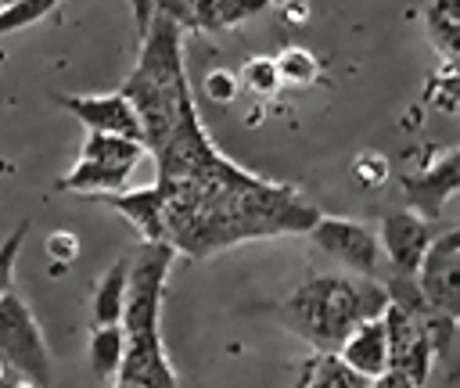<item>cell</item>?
<instances>
[{
    "mask_svg": "<svg viewBox=\"0 0 460 388\" xmlns=\"http://www.w3.org/2000/svg\"><path fill=\"white\" fill-rule=\"evenodd\" d=\"M151 158L165 241L176 255L212 259L244 241L309 234L320 219L316 205L295 183L266 180L230 162L201 126L198 104L183 111L172 137Z\"/></svg>",
    "mask_w": 460,
    "mask_h": 388,
    "instance_id": "1",
    "label": "cell"
},
{
    "mask_svg": "<svg viewBox=\"0 0 460 388\" xmlns=\"http://www.w3.org/2000/svg\"><path fill=\"white\" fill-rule=\"evenodd\" d=\"M122 93L140 115L147 154L158 151L180 126L183 111L194 108V90H190L187 65H183V25L180 22L155 11L147 32L140 36L137 65L122 79Z\"/></svg>",
    "mask_w": 460,
    "mask_h": 388,
    "instance_id": "2",
    "label": "cell"
},
{
    "mask_svg": "<svg viewBox=\"0 0 460 388\" xmlns=\"http://www.w3.org/2000/svg\"><path fill=\"white\" fill-rule=\"evenodd\" d=\"M172 255L176 248L158 241V244H144V251L129 262V284L122 305L126 356L115 381H129L140 388H176V370L162 345V302H165Z\"/></svg>",
    "mask_w": 460,
    "mask_h": 388,
    "instance_id": "3",
    "label": "cell"
},
{
    "mask_svg": "<svg viewBox=\"0 0 460 388\" xmlns=\"http://www.w3.org/2000/svg\"><path fill=\"white\" fill-rule=\"evenodd\" d=\"M388 309V287L377 277H309L280 302V320L316 345V352H338L349 331Z\"/></svg>",
    "mask_w": 460,
    "mask_h": 388,
    "instance_id": "4",
    "label": "cell"
},
{
    "mask_svg": "<svg viewBox=\"0 0 460 388\" xmlns=\"http://www.w3.org/2000/svg\"><path fill=\"white\" fill-rule=\"evenodd\" d=\"M147 147L129 137L115 133H86L75 165L58 180V190H75V194H111L122 190L129 172L140 165Z\"/></svg>",
    "mask_w": 460,
    "mask_h": 388,
    "instance_id": "5",
    "label": "cell"
},
{
    "mask_svg": "<svg viewBox=\"0 0 460 388\" xmlns=\"http://www.w3.org/2000/svg\"><path fill=\"white\" fill-rule=\"evenodd\" d=\"M0 359H4L7 370L25 377L29 384L50 388V348H47V338H43L32 309L25 305V298H18L14 291H7L0 298Z\"/></svg>",
    "mask_w": 460,
    "mask_h": 388,
    "instance_id": "6",
    "label": "cell"
},
{
    "mask_svg": "<svg viewBox=\"0 0 460 388\" xmlns=\"http://www.w3.org/2000/svg\"><path fill=\"white\" fill-rule=\"evenodd\" d=\"M309 237L323 255L345 262L352 273H359V277H377L381 273L385 251H381L377 234L367 223L349 219V216H320L309 230Z\"/></svg>",
    "mask_w": 460,
    "mask_h": 388,
    "instance_id": "7",
    "label": "cell"
},
{
    "mask_svg": "<svg viewBox=\"0 0 460 388\" xmlns=\"http://www.w3.org/2000/svg\"><path fill=\"white\" fill-rule=\"evenodd\" d=\"M417 287L431 309L460 320V226L431 241L417 269Z\"/></svg>",
    "mask_w": 460,
    "mask_h": 388,
    "instance_id": "8",
    "label": "cell"
},
{
    "mask_svg": "<svg viewBox=\"0 0 460 388\" xmlns=\"http://www.w3.org/2000/svg\"><path fill=\"white\" fill-rule=\"evenodd\" d=\"M381 251L392 266V273H402V277H417L428 248H431V219L420 216L417 208H395V212H385L381 219Z\"/></svg>",
    "mask_w": 460,
    "mask_h": 388,
    "instance_id": "9",
    "label": "cell"
},
{
    "mask_svg": "<svg viewBox=\"0 0 460 388\" xmlns=\"http://www.w3.org/2000/svg\"><path fill=\"white\" fill-rule=\"evenodd\" d=\"M54 101L61 108H68L86 126V133H115V137H129V140L144 144L140 115L122 90H115V93H58Z\"/></svg>",
    "mask_w": 460,
    "mask_h": 388,
    "instance_id": "10",
    "label": "cell"
},
{
    "mask_svg": "<svg viewBox=\"0 0 460 388\" xmlns=\"http://www.w3.org/2000/svg\"><path fill=\"white\" fill-rule=\"evenodd\" d=\"M399 190L406 198L410 208H417L428 219H438L442 205L460 194V147L438 154L431 165H424L420 172H410L399 180Z\"/></svg>",
    "mask_w": 460,
    "mask_h": 388,
    "instance_id": "11",
    "label": "cell"
},
{
    "mask_svg": "<svg viewBox=\"0 0 460 388\" xmlns=\"http://www.w3.org/2000/svg\"><path fill=\"white\" fill-rule=\"evenodd\" d=\"M104 205H111L119 216H126L133 223V230L140 234L144 244H158L165 241V212H162V190L151 187H137V190H111V194H97ZM169 244V241H165Z\"/></svg>",
    "mask_w": 460,
    "mask_h": 388,
    "instance_id": "12",
    "label": "cell"
},
{
    "mask_svg": "<svg viewBox=\"0 0 460 388\" xmlns=\"http://www.w3.org/2000/svg\"><path fill=\"white\" fill-rule=\"evenodd\" d=\"M338 356L363 377H381L388 370V331L385 316H370L349 331V338L338 345Z\"/></svg>",
    "mask_w": 460,
    "mask_h": 388,
    "instance_id": "13",
    "label": "cell"
},
{
    "mask_svg": "<svg viewBox=\"0 0 460 388\" xmlns=\"http://www.w3.org/2000/svg\"><path fill=\"white\" fill-rule=\"evenodd\" d=\"M424 22H428V36L442 50V57L453 68H460V0H428Z\"/></svg>",
    "mask_w": 460,
    "mask_h": 388,
    "instance_id": "14",
    "label": "cell"
},
{
    "mask_svg": "<svg viewBox=\"0 0 460 388\" xmlns=\"http://www.w3.org/2000/svg\"><path fill=\"white\" fill-rule=\"evenodd\" d=\"M126 284H129V262L119 259L115 266L104 269V277L93 287V323H122V305H126Z\"/></svg>",
    "mask_w": 460,
    "mask_h": 388,
    "instance_id": "15",
    "label": "cell"
},
{
    "mask_svg": "<svg viewBox=\"0 0 460 388\" xmlns=\"http://www.w3.org/2000/svg\"><path fill=\"white\" fill-rule=\"evenodd\" d=\"M86 356H90L93 377H101V381L119 377V366H122V356H126V331H122V323H93Z\"/></svg>",
    "mask_w": 460,
    "mask_h": 388,
    "instance_id": "16",
    "label": "cell"
},
{
    "mask_svg": "<svg viewBox=\"0 0 460 388\" xmlns=\"http://www.w3.org/2000/svg\"><path fill=\"white\" fill-rule=\"evenodd\" d=\"M305 388H374L370 377L356 374L338 352H316L305 359Z\"/></svg>",
    "mask_w": 460,
    "mask_h": 388,
    "instance_id": "17",
    "label": "cell"
},
{
    "mask_svg": "<svg viewBox=\"0 0 460 388\" xmlns=\"http://www.w3.org/2000/svg\"><path fill=\"white\" fill-rule=\"evenodd\" d=\"M273 61H277L280 86H284V83H288V86H309V83L316 79V72H320L316 57H313L305 47H284Z\"/></svg>",
    "mask_w": 460,
    "mask_h": 388,
    "instance_id": "18",
    "label": "cell"
},
{
    "mask_svg": "<svg viewBox=\"0 0 460 388\" xmlns=\"http://www.w3.org/2000/svg\"><path fill=\"white\" fill-rule=\"evenodd\" d=\"M58 4H61V0H14V4H7V7L0 11V36L43 22Z\"/></svg>",
    "mask_w": 460,
    "mask_h": 388,
    "instance_id": "19",
    "label": "cell"
},
{
    "mask_svg": "<svg viewBox=\"0 0 460 388\" xmlns=\"http://www.w3.org/2000/svg\"><path fill=\"white\" fill-rule=\"evenodd\" d=\"M237 79H241V86H248L259 97H270L280 86V75H277V61L273 57H248Z\"/></svg>",
    "mask_w": 460,
    "mask_h": 388,
    "instance_id": "20",
    "label": "cell"
},
{
    "mask_svg": "<svg viewBox=\"0 0 460 388\" xmlns=\"http://www.w3.org/2000/svg\"><path fill=\"white\" fill-rule=\"evenodd\" d=\"M273 0H216V32L244 25L248 18H255L259 11H266Z\"/></svg>",
    "mask_w": 460,
    "mask_h": 388,
    "instance_id": "21",
    "label": "cell"
},
{
    "mask_svg": "<svg viewBox=\"0 0 460 388\" xmlns=\"http://www.w3.org/2000/svg\"><path fill=\"white\" fill-rule=\"evenodd\" d=\"M25 234H29V219H22V223L0 241V298H4V295L11 291V284H14V262H18V255H22Z\"/></svg>",
    "mask_w": 460,
    "mask_h": 388,
    "instance_id": "22",
    "label": "cell"
},
{
    "mask_svg": "<svg viewBox=\"0 0 460 388\" xmlns=\"http://www.w3.org/2000/svg\"><path fill=\"white\" fill-rule=\"evenodd\" d=\"M431 108L438 111H456L460 108V68L446 65L435 83H431Z\"/></svg>",
    "mask_w": 460,
    "mask_h": 388,
    "instance_id": "23",
    "label": "cell"
},
{
    "mask_svg": "<svg viewBox=\"0 0 460 388\" xmlns=\"http://www.w3.org/2000/svg\"><path fill=\"white\" fill-rule=\"evenodd\" d=\"M237 86H241V79L234 72H226V68H212L205 75V97L216 101V104H230L237 97Z\"/></svg>",
    "mask_w": 460,
    "mask_h": 388,
    "instance_id": "24",
    "label": "cell"
},
{
    "mask_svg": "<svg viewBox=\"0 0 460 388\" xmlns=\"http://www.w3.org/2000/svg\"><path fill=\"white\" fill-rule=\"evenodd\" d=\"M47 255L50 259H61V262H72L79 255V237L68 234V230H58L47 237Z\"/></svg>",
    "mask_w": 460,
    "mask_h": 388,
    "instance_id": "25",
    "label": "cell"
},
{
    "mask_svg": "<svg viewBox=\"0 0 460 388\" xmlns=\"http://www.w3.org/2000/svg\"><path fill=\"white\" fill-rule=\"evenodd\" d=\"M374 388H417V384H413L402 370H392V366H388L381 377H374Z\"/></svg>",
    "mask_w": 460,
    "mask_h": 388,
    "instance_id": "26",
    "label": "cell"
},
{
    "mask_svg": "<svg viewBox=\"0 0 460 388\" xmlns=\"http://www.w3.org/2000/svg\"><path fill=\"white\" fill-rule=\"evenodd\" d=\"M0 388H36V384H29L25 377H18L14 370L7 374V370H0Z\"/></svg>",
    "mask_w": 460,
    "mask_h": 388,
    "instance_id": "27",
    "label": "cell"
},
{
    "mask_svg": "<svg viewBox=\"0 0 460 388\" xmlns=\"http://www.w3.org/2000/svg\"><path fill=\"white\" fill-rule=\"evenodd\" d=\"M305 381H309V374H305V363H302V370H298V377H295L291 388H305Z\"/></svg>",
    "mask_w": 460,
    "mask_h": 388,
    "instance_id": "28",
    "label": "cell"
},
{
    "mask_svg": "<svg viewBox=\"0 0 460 388\" xmlns=\"http://www.w3.org/2000/svg\"><path fill=\"white\" fill-rule=\"evenodd\" d=\"M115 388H140V384H129V381H115Z\"/></svg>",
    "mask_w": 460,
    "mask_h": 388,
    "instance_id": "29",
    "label": "cell"
},
{
    "mask_svg": "<svg viewBox=\"0 0 460 388\" xmlns=\"http://www.w3.org/2000/svg\"><path fill=\"white\" fill-rule=\"evenodd\" d=\"M7 4H14V0H0V11H4V7H7Z\"/></svg>",
    "mask_w": 460,
    "mask_h": 388,
    "instance_id": "30",
    "label": "cell"
},
{
    "mask_svg": "<svg viewBox=\"0 0 460 388\" xmlns=\"http://www.w3.org/2000/svg\"><path fill=\"white\" fill-rule=\"evenodd\" d=\"M0 370H7V366H4V359H0Z\"/></svg>",
    "mask_w": 460,
    "mask_h": 388,
    "instance_id": "31",
    "label": "cell"
},
{
    "mask_svg": "<svg viewBox=\"0 0 460 388\" xmlns=\"http://www.w3.org/2000/svg\"><path fill=\"white\" fill-rule=\"evenodd\" d=\"M456 226H460V219H456Z\"/></svg>",
    "mask_w": 460,
    "mask_h": 388,
    "instance_id": "32",
    "label": "cell"
}]
</instances>
